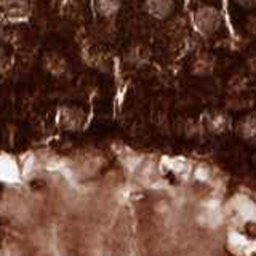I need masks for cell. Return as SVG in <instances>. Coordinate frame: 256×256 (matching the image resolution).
Wrapping results in <instances>:
<instances>
[{"instance_id": "7a4b0ae2", "label": "cell", "mask_w": 256, "mask_h": 256, "mask_svg": "<svg viewBox=\"0 0 256 256\" xmlns=\"http://www.w3.org/2000/svg\"><path fill=\"white\" fill-rule=\"evenodd\" d=\"M56 122H58V126L62 132L77 133L84 130L86 124V114L82 108L72 106V104H64V106L58 109Z\"/></svg>"}, {"instance_id": "30bf717a", "label": "cell", "mask_w": 256, "mask_h": 256, "mask_svg": "<svg viewBox=\"0 0 256 256\" xmlns=\"http://www.w3.org/2000/svg\"><path fill=\"white\" fill-rule=\"evenodd\" d=\"M122 2L120 0H94V12L104 20H112L118 14Z\"/></svg>"}, {"instance_id": "8fae6325", "label": "cell", "mask_w": 256, "mask_h": 256, "mask_svg": "<svg viewBox=\"0 0 256 256\" xmlns=\"http://www.w3.org/2000/svg\"><path fill=\"white\" fill-rule=\"evenodd\" d=\"M8 68H10V58H8L5 48L0 46V74H5Z\"/></svg>"}, {"instance_id": "3957f363", "label": "cell", "mask_w": 256, "mask_h": 256, "mask_svg": "<svg viewBox=\"0 0 256 256\" xmlns=\"http://www.w3.org/2000/svg\"><path fill=\"white\" fill-rule=\"evenodd\" d=\"M202 122H204L205 130L212 134H224V133H228L232 126V120L229 114L220 109L206 110L202 117Z\"/></svg>"}, {"instance_id": "5b68a950", "label": "cell", "mask_w": 256, "mask_h": 256, "mask_svg": "<svg viewBox=\"0 0 256 256\" xmlns=\"http://www.w3.org/2000/svg\"><path fill=\"white\" fill-rule=\"evenodd\" d=\"M42 68L52 77L60 78L68 72L69 62L64 56L58 52H46L42 56Z\"/></svg>"}, {"instance_id": "52a82bcc", "label": "cell", "mask_w": 256, "mask_h": 256, "mask_svg": "<svg viewBox=\"0 0 256 256\" xmlns=\"http://www.w3.org/2000/svg\"><path fill=\"white\" fill-rule=\"evenodd\" d=\"M142 8L152 20L165 21L174 12V0H144Z\"/></svg>"}, {"instance_id": "4fadbf2b", "label": "cell", "mask_w": 256, "mask_h": 256, "mask_svg": "<svg viewBox=\"0 0 256 256\" xmlns=\"http://www.w3.org/2000/svg\"><path fill=\"white\" fill-rule=\"evenodd\" d=\"M52 2H56V0H52Z\"/></svg>"}, {"instance_id": "7c38bea8", "label": "cell", "mask_w": 256, "mask_h": 256, "mask_svg": "<svg viewBox=\"0 0 256 256\" xmlns=\"http://www.w3.org/2000/svg\"><path fill=\"white\" fill-rule=\"evenodd\" d=\"M234 2L242 8H253L256 5V0H234Z\"/></svg>"}, {"instance_id": "ba28073f", "label": "cell", "mask_w": 256, "mask_h": 256, "mask_svg": "<svg viewBox=\"0 0 256 256\" xmlns=\"http://www.w3.org/2000/svg\"><path fill=\"white\" fill-rule=\"evenodd\" d=\"M125 58L128 62L133 64V66L141 68V66H144V64H148L150 60V48L144 44H136V45L128 48Z\"/></svg>"}, {"instance_id": "9c48e42d", "label": "cell", "mask_w": 256, "mask_h": 256, "mask_svg": "<svg viewBox=\"0 0 256 256\" xmlns=\"http://www.w3.org/2000/svg\"><path fill=\"white\" fill-rule=\"evenodd\" d=\"M236 133L245 141H253L256 134V120L254 114H246L238 118L236 125Z\"/></svg>"}, {"instance_id": "277c9868", "label": "cell", "mask_w": 256, "mask_h": 256, "mask_svg": "<svg viewBox=\"0 0 256 256\" xmlns=\"http://www.w3.org/2000/svg\"><path fill=\"white\" fill-rule=\"evenodd\" d=\"M214 56L208 52H200L194 54V58L189 62V72L196 77H210L214 72Z\"/></svg>"}, {"instance_id": "6da1fadb", "label": "cell", "mask_w": 256, "mask_h": 256, "mask_svg": "<svg viewBox=\"0 0 256 256\" xmlns=\"http://www.w3.org/2000/svg\"><path fill=\"white\" fill-rule=\"evenodd\" d=\"M222 16L221 12L213 5H202L194 13V26L200 36L210 37L221 29Z\"/></svg>"}, {"instance_id": "8992f818", "label": "cell", "mask_w": 256, "mask_h": 256, "mask_svg": "<svg viewBox=\"0 0 256 256\" xmlns=\"http://www.w3.org/2000/svg\"><path fill=\"white\" fill-rule=\"evenodd\" d=\"M0 8L6 18L24 21L30 14V0H0Z\"/></svg>"}]
</instances>
